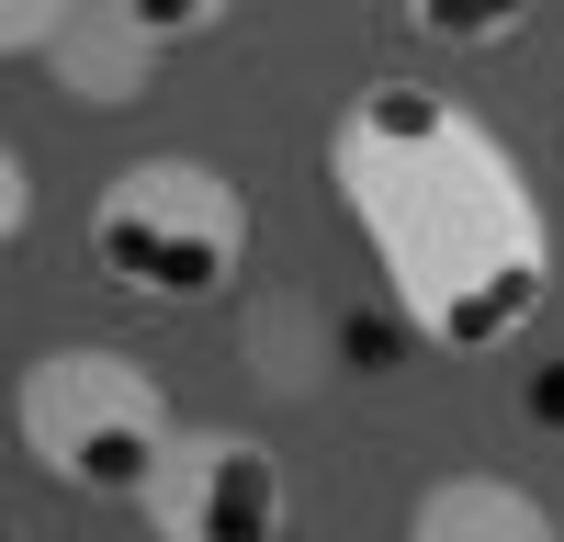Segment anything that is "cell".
Wrapping results in <instances>:
<instances>
[{
	"instance_id": "obj_4",
	"label": "cell",
	"mask_w": 564,
	"mask_h": 542,
	"mask_svg": "<svg viewBox=\"0 0 564 542\" xmlns=\"http://www.w3.org/2000/svg\"><path fill=\"white\" fill-rule=\"evenodd\" d=\"M135 509L159 520V542H271L282 531V464L249 430H181Z\"/></svg>"
},
{
	"instance_id": "obj_7",
	"label": "cell",
	"mask_w": 564,
	"mask_h": 542,
	"mask_svg": "<svg viewBox=\"0 0 564 542\" xmlns=\"http://www.w3.org/2000/svg\"><path fill=\"white\" fill-rule=\"evenodd\" d=\"M395 12L430 34V45H497V34H520L531 0H395Z\"/></svg>"
},
{
	"instance_id": "obj_6",
	"label": "cell",
	"mask_w": 564,
	"mask_h": 542,
	"mask_svg": "<svg viewBox=\"0 0 564 542\" xmlns=\"http://www.w3.org/2000/svg\"><path fill=\"white\" fill-rule=\"evenodd\" d=\"M148 57H159V45L135 34V23L113 12V0H90V12H79V23L57 34V79H68V90H90V102H135Z\"/></svg>"
},
{
	"instance_id": "obj_5",
	"label": "cell",
	"mask_w": 564,
	"mask_h": 542,
	"mask_svg": "<svg viewBox=\"0 0 564 542\" xmlns=\"http://www.w3.org/2000/svg\"><path fill=\"white\" fill-rule=\"evenodd\" d=\"M406 542H564V531H553V509L520 475H441L430 497H417Z\"/></svg>"
},
{
	"instance_id": "obj_2",
	"label": "cell",
	"mask_w": 564,
	"mask_h": 542,
	"mask_svg": "<svg viewBox=\"0 0 564 542\" xmlns=\"http://www.w3.org/2000/svg\"><path fill=\"white\" fill-rule=\"evenodd\" d=\"M12 430H23L34 464L57 475V486H79V497H148L159 452L181 441L159 373L124 361V350H102V339L45 350L34 373H23V395H12Z\"/></svg>"
},
{
	"instance_id": "obj_9",
	"label": "cell",
	"mask_w": 564,
	"mask_h": 542,
	"mask_svg": "<svg viewBox=\"0 0 564 542\" xmlns=\"http://www.w3.org/2000/svg\"><path fill=\"white\" fill-rule=\"evenodd\" d=\"M113 12H124L135 34H148V45H181V34H204V23L226 12V0H113Z\"/></svg>"
},
{
	"instance_id": "obj_1",
	"label": "cell",
	"mask_w": 564,
	"mask_h": 542,
	"mask_svg": "<svg viewBox=\"0 0 564 542\" xmlns=\"http://www.w3.org/2000/svg\"><path fill=\"white\" fill-rule=\"evenodd\" d=\"M327 181L372 238V271L395 283L406 328L430 350H497L553 294V215L520 148L463 113L452 90L361 79L327 124Z\"/></svg>"
},
{
	"instance_id": "obj_8",
	"label": "cell",
	"mask_w": 564,
	"mask_h": 542,
	"mask_svg": "<svg viewBox=\"0 0 564 542\" xmlns=\"http://www.w3.org/2000/svg\"><path fill=\"white\" fill-rule=\"evenodd\" d=\"M90 12V0H0V45L12 57H57V34Z\"/></svg>"
},
{
	"instance_id": "obj_3",
	"label": "cell",
	"mask_w": 564,
	"mask_h": 542,
	"mask_svg": "<svg viewBox=\"0 0 564 542\" xmlns=\"http://www.w3.org/2000/svg\"><path fill=\"white\" fill-rule=\"evenodd\" d=\"M90 260L148 305H204L249 260V204L215 159H135L90 204Z\"/></svg>"
}]
</instances>
